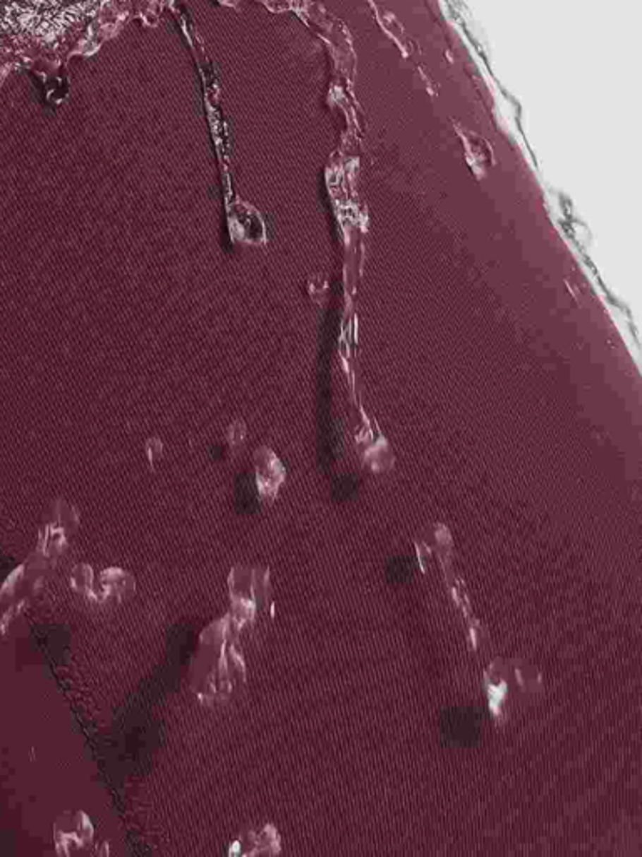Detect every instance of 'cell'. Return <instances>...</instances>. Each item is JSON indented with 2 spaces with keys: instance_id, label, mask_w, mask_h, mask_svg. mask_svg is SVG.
<instances>
[{
  "instance_id": "6da1fadb",
  "label": "cell",
  "mask_w": 642,
  "mask_h": 857,
  "mask_svg": "<svg viewBox=\"0 0 642 857\" xmlns=\"http://www.w3.org/2000/svg\"><path fill=\"white\" fill-rule=\"evenodd\" d=\"M480 715L472 710H455L449 715L443 723L447 737L454 738L455 742L470 743L472 738H477L480 733Z\"/></svg>"
},
{
  "instance_id": "7a4b0ae2",
  "label": "cell",
  "mask_w": 642,
  "mask_h": 857,
  "mask_svg": "<svg viewBox=\"0 0 642 857\" xmlns=\"http://www.w3.org/2000/svg\"><path fill=\"white\" fill-rule=\"evenodd\" d=\"M388 571H390L392 578L401 579V578H406V576H410V573H411V565H410V561H406V560L393 561L392 566H390V569H388Z\"/></svg>"
}]
</instances>
